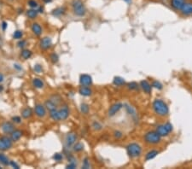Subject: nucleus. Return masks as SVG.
Wrapping results in <instances>:
<instances>
[{
    "label": "nucleus",
    "instance_id": "obj_17",
    "mask_svg": "<svg viewBox=\"0 0 192 169\" xmlns=\"http://www.w3.org/2000/svg\"><path fill=\"white\" fill-rule=\"evenodd\" d=\"M44 106L46 107L47 109H49L50 110V111H52V110H55V109H57V104L55 103V102H53L51 99H50V100H47L46 102H45V103H44Z\"/></svg>",
    "mask_w": 192,
    "mask_h": 169
},
{
    "label": "nucleus",
    "instance_id": "obj_14",
    "mask_svg": "<svg viewBox=\"0 0 192 169\" xmlns=\"http://www.w3.org/2000/svg\"><path fill=\"white\" fill-rule=\"evenodd\" d=\"M51 44H52L51 39L49 37H44L40 41V48L42 50H47L50 47Z\"/></svg>",
    "mask_w": 192,
    "mask_h": 169
},
{
    "label": "nucleus",
    "instance_id": "obj_45",
    "mask_svg": "<svg viewBox=\"0 0 192 169\" xmlns=\"http://www.w3.org/2000/svg\"><path fill=\"white\" fill-rule=\"evenodd\" d=\"M10 165L12 166V168H15V169L20 168V167H19V166H18V165L15 163V161H10Z\"/></svg>",
    "mask_w": 192,
    "mask_h": 169
},
{
    "label": "nucleus",
    "instance_id": "obj_10",
    "mask_svg": "<svg viewBox=\"0 0 192 169\" xmlns=\"http://www.w3.org/2000/svg\"><path fill=\"white\" fill-rule=\"evenodd\" d=\"M76 140H77V136H76L75 133H74V132L68 133V134L66 136V145H67L68 147L72 146L73 144L75 143Z\"/></svg>",
    "mask_w": 192,
    "mask_h": 169
},
{
    "label": "nucleus",
    "instance_id": "obj_48",
    "mask_svg": "<svg viewBox=\"0 0 192 169\" xmlns=\"http://www.w3.org/2000/svg\"><path fill=\"white\" fill-rule=\"evenodd\" d=\"M14 66H15V68H16L18 70H21V67H19V65H17V64H15Z\"/></svg>",
    "mask_w": 192,
    "mask_h": 169
},
{
    "label": "nucleus",
    "instance_id": "obj_35",
    "mask_svg": "<svg viewBox=\"0 0 192 169\" xmlns=\"http://www.w3.org/2000/svg\"><path fill=\"white\" fill-rule=\"evenodd\" d=\"M127 86H128V88L130 90H137L138 88V86H137V84L136 82H130L127 85Z\"/></svg>",
    "mask_w": 192,
    "mask_h": 169
},
{
    "label": "nucleus",
    "instance_id": "obj_47",
    "mask_svg": "<svg viewBox=\"0 0 192 169\" xmlns=\"http://www.w3.org/2000/svg\"><path fill=\"white\" fill-rule=\"evenodd\" d=\"M2 28H3V31L6 29V28H7V23H6L5 21H3V22L2 23Z\"/></svg>",
    "mask_w": 192,
    "mask_h": 169
},
{
    "label": "nucleus",
    "instance_id": "obj_40",
    "mask_svg": "<svg viewBox=\"0 0 192 169\" xmlns=\"http://www.w3.org/2000/svg\"><path fill=\"white\" fill-rule=\"evenodd\" d=\"M82 168L85 169L90 168V162H89L88 158H86V159L84 160V164H83V167H82Z\"/></svg>",
    "mask_w": 192,
    "mask_h": 169
},
{
    "label": "nucleus",
    "instance_id": "obj_37",
    "mask_svg": "<svg viewBox=\"0 0 192 169\" xmlns=\"http://www.w3.org/2000/svg\"><path fill=\"white\" fill-rule=\"evenodd\" d=\"M92 126L94 127V129H95V130H97V131H98V130H101V129H102V127H103V126H102V125H101V124H100L99 122H97V121H95V122L93 123Z\"/></svg>",
    "mask_w": 192,
    "mask_h": 169
},
{
    "label": "nucleus",
    "instance_id": "obj_44",
    "mask_svg": "<svg viewBox=\"0 0 192 169\" xmlns=\"http://www.w3.org/2000/svg\"><path fill=\"white\" fill-rule=\"evenodd\" d=\"M122 136H123V135H122V132H119V131L115 132V137L116 138H120Z\"/></svg>",
    "mask_w": 192,
    "mask_h": 169
},
{
    "label": "nucleus",
    "instance_id": "obj_52",
    "mask_svg": "<svg viewBox=\"0 0 192 169\" xmlns=\"http://www.w3.org/2000/svg\"><path fill=\"white\" fill-rule=\"evenodd\" d=\"M3 86H0V92H2V91H3Z\"/></svg>",
    "mask_w": 192,
    "mask_h": 169
},
{
    "label": "nucleus",
    "instance_id": "obj_36",
    "mask_svg": "<svg viewBox=\"0 0 192 169\" xmlns=\"http://www.w3.org/2000/svg\"><path fill=\"white\" fill-rule=\"evenodd\" d=\"M28 5H29L31 8H32V9H35V8H37L38 7V3L35 1V0H29L28 1Z\"/></svg>",
    "mask_w": 192,
    "mask_h": 169
},
{
    "label": "nucleus",
    "instance_id": "obj_2",
    "mask_svg": "<svg viewBox=\"0 0 192 169\" xmlns=\"http://www.w3.org/2000/svg\"><path fill=\"white\" fill-rule=\"evenodd\" d=\"M126 150H127V154L129 155V156L132 158L138 157L142 153L141 146L136 143H132L128 144L126 147Z\"/></svg>",
    "mask_w": 192,
    "mask_h": 169
},
{
    "label": "nucleus",
    "instance_id": "obj_21",
    "mask_svg": "<svg viewBox=\"0 0 192 169\" xmlns=\"http://www.w3.org/2000/svg\"><path fill=\"white\" fill-rule=\"evenodd\" d=\"M125 106H126V111L129 113V115H132V117L133 118V120H137V112H136V110L133 108L132 106H130V105H127V104H125Z\"/></svg>",
    "mask_w": 192,
    "mask_h": 169
},
{
    "label": "nucleus",
    "instance_id": "obj_15",
    "mask_svg": "<svg viewBox=\"0 0 192 169\" xmlns=\"http://www.w3.org/2000/svg\"><path fill=\"white\" fill-rule=\"evenodd\" d=\"M34 110H35V114H36V115L39 116V117H44V115H45V114H46L45 107L43 106V105H41V104H38V105H36V106H35V108H34Z\"/></svg>",
    "mask_w": 192,
    "mask_h": 169
},
{
    "label": "nucleus",
    "instance_id": "obj_13",
    "mask_svg": "<svg viewBox=\"0 0 192 169\" xmlns=\"http://www.w3.org/2000/svg\"><path fill=\"white\" fill-rule=\"evenodd\" d=\"M185 0H171L170 1V3H171V6L176 10H180L182 9V7L184 6V4L185 3L184 2Z\"/></svg>",
    "mask_w": 192,
    "mask_h": 169
},
{
    "label": "nucleus",
    "instance_id": "obj_27",
    "mask_svg": "<svg viewBox=\"0 0 192 169\" xmlns=\"http://www.w3.org/2000/svg\"><path fill=\"white\" fill-rule=\"evenodd\" d=\"M38 13H39V11L35 9H31V10H28L27 11V15L30 19H34L38 15Z\"/></svg>",
    "mask_w": 192,
    "mask_h": 169
},
{
    "label": "nucleus",
    "instance_id": "obj_50",
    "mask_svg": "<svg viewBox=\"0 0 192 169\" xmlns=\"http://www.w3.org/2000/svg\"><path fill=\"white\" fill-rule=\"evenodd\" d=\"M3 80V75L0 74V82H2Z\"/></svg>",
    "mask_w": 192,
    "mask_h": 169
},
{
    "label": "nucleus",
    "instance_id": "obj_20",
    "mask_svg": "<svg viewBox=\"0 0 192 169\" xmlns=\"http://www.w3.org/2000/svg\"><path fill=\"white\" fill-rule=\"evenodd\" d=\"M79 94L80 95H82V96H85V97H88V96H90L91 95V90L89 88V87H86V86H81L80 88H79Z\"/></svg>",
    "mask_w": 192,
    "mask_h": 169
},
{
    "label": "nucleus",
    "instance_id": "obj_32",
    "mask_svg": "<svg viewBox=\"0 0 192 169\" xmlns=\"http://www.w3.org/2000/svg\"><path fill=\"white\" fill-rule=\"evenodd\" d=\"M83 149H84V145L80 143H77L74 146V150L76 152H79V151L83 150Z\"/></svg>",
    "mask_w": 192,
    "mask_h": 169
},
{
    "label": "nucleus",
    "instance_id": "obj_51",
    "mask_svg": "<svg viewBox=\"0 0 192 169\" xmlns=\"http://www.w3.org/2000/svg\"><path fill=\"white\" fill-rule=\"evenodd\" d=\"M126 3H130L131 2H132V0H124Z\"/></svg>",
    "mask_w": 192,
    "mask_h": 169
},
{
    "label": "nucleus",
    "instance_id": "obj_46",
    "mask_svg": "<svg viewBox=\"0 0 192 169\" xmlns=\"http://www.w3.org/2000/svg\"><path fill=\"white\" fill-rule=\"evenodd\" d=\"M25 45H26V41H25V40H21V41H20V42L18 43V46H19L20 48L24 47Z\"/></svg>",
    "mask_w": 192,
    "mask_h": 169
},
{
    "label": "nucleus",
    "instance_id": "obj_30",
    "mask_svg": "<svg viewBox=\"0 0 192 169\" xmlns=\"http://www.w3.org/2000/svg\"><path fill=\"white\" fill-rule=\"evenodd\" d=\"M62 14H64V8H57L56 10H54L52 11V15H55V16H59V15H61Z\"/></svg>",
    "mask_w": 192,
    "mask_h": 169
},
{
    "label": "nucleus",
    "instance_id": "obj_11",
    "mask_svg": "<svg viewBox=\"0 0 192 169\" xmlns=\"http://www.w3.org/2000/svg\"><path fill=\"white\" fill-rule=\"evenodd\" d=\"M58 112H59L60 120L61 121L66 120L69 115V109H68V107L66 106V105H64V106L61 108V109L58 110Z\"/></svg>",
    "mask_w": 192,
    "mask_h": 169
},
{
    "label": "nucleus",
    "instance_id": "obj_43",
    "mask_svg": "<svg viewBox=\"0 0 192 169\" xmlns=\"http://www.w3.org/2000/svg\"><path fill=\"white\" fill-rule=\"evenodd\" d=\"M12 121H14L15 123H17V124H19V123H21V118L19 117V116H15V117H13L12 118Z\"/></svg>",
    "mask_w": 192,
    "mask_h": 169
},
{
    "label": "nucleus",
    "instance_id": "obj_31",
    "mask_svg": "<svg viewBox=\"0 0 192 169\" xmlns=\"http://www.w3.org/2000/svg\"><path fill=\"white\" fill-rule=\"evenodd\" d=\"M152 86H153L154 88H155V89H158V90H162L163 88L162 84L160 81H158V80H155V81L152 83Z\"/></svg>",
    "mask_w": 192,
    "mask_h": 169
},
{
    "label": "nucleus",
    "instance_id": "obj_4",
    "mask_svg": "<svg viewBox=\"0 0 192 169\" xmlns=\"http://www.w3.org/2000/svg\"><path fill=\"white\" fill-rule=\"evenodd\" d=\"M161 136L157 132H148L144 135V140L147 143L155 144L161 141Z\"/></svg>",
    "mask_w": 192,
    "mask_h": 169
},
{
    "label": "nucleus",
    "instance_id": "obj_16",
    "mask_svg": "<svg viewBox=\"0 0 192 169\" xmlns=\"http://www.w3.org/2000/svg\"><path fill=\"white\" fill-rule=\"evenodd\" d=\"M140 86L142 87V89L144 91V92H146V93H150L151 92V88H152V86H151V85L148 83L147 80H142L141 82H140Z\"/></svg>",
    "mask_w": 192,
    "mask_h": 169
},
{
    "label": "nucleus",
    "instance_id": "obj_26",
    "mask_svg": "<svg viewBox=\"0 0 192 169\" xmlns=\"http://www.w3.org/2000/svg\"><path fill=\"white\" fill-rule=\"evenodd\" d=\"M50 115L51 119H52V120H54V121H61V120H60L59 112H58V110H57V109H55V110H52V111H50Z\"/></svg>",
    "mask_w": 192,
    "mask_h": 169
},
{
    "label": "nucleus",
    "instance_id": "obj_18",
    "mask_svg": "<svg viewBox=\"0 0 192 169\" xmlns=\"http://www.w3.org/2000/svg\"><path fill=\"white\" fill-rule=\"evenodd\" d=\"M21 136H22V132L20 131V130H14L11 132V139H12L13 142L18 141L20 138H21Z\"/></svg>",
    "mask_w": 192,
    "mask_h": 169
},
{
    "label": "nucleus",
    "instance_id": "obj_53",
    "mask_svg": "<svg viewBox=\"0 0 192 169\" xmlns=\"http://www.w3.org/2000/svg\"><path fill=\"white\" fill-rule=\"evenodd\" d=\"M0 169H1V167H0Z\"/></svg>",
    "mask_w": 192,
    "mask_h": 169
},
{
    "label": "nucleus",
    "instance_id": "obj_1",
    "mask_svg": "<svg viewBox=\"0 0 192 169\" xmlns=\"http://www.w3.org/2000/svg\"><path fill=\"white\" fill-rule=\"evenodd\" d=\"M153 109L160 116H165L168 114L169 108L167 104L161 99H155L153 103Z\"/></svg>",
    "mask_w": 192,
    "mask_h": 169
},
{
    "label": "nucleus",
    "instance_id": "obj_34",
    "mask_svg": "<svg viewBox=\"0 0 192 169\" xmlns=\"http://www.w3.org/2000/svg\"><path fill=\"white\" fill-rule=\"evenodd\" d=\"M80 108H81V112H82L83 114H88L90 108H89V106L86 103H82Z\"/></svg>",
    "mask_w": 192,
    "mask_h": 169
},
{
    "label": "nucleus",
    "instance_id": "obj_25",
    "mask_svg": "<svg viewBox=\"0 0 192 169\" xmlns=\"http://www.w3.org/2000/svg\"><path fill=\"white\" fill-rule=\"evenodd\" d=\"M114 84L117 86H124L126 84V81L123 78L121 77H115L114 78Z\"/></svg>",
    "mask_w": 192,
    "mask_h": 169
},
{
    "label": "nucleus",
    "instance_id": "obj_22",
    "mask_svg": "<svg viewBox=\"0 0 192 169\" xmlns=\"http://www.w3.org/2000/svg\"><path fill=\"white\" fill-rule=\"evenodd\" d=\"M158 154H159V151H158V150H150L149 152L146 154V155H145V160H146V161H150V160L154 159Z\"/></svg>",
    "mask_w": 192,
    "mask_h": 169
},
{
    "label": "nucleus",
    "instance_id": "obj_3",
    "mask_svg": "<svg viewBox=\"0 0 192 169\" xmlns=\"http://www.w3.org/2000/svg\"><path fill=\"white\" fill-rule=\"evenodd\" d=\"M72 7L74 10V14L78 16H84L86 15V8L81 0H74L72 2Z\"/></svg>",
    "mask_w": 192,
    "mask_h": 169
},
{
    "label": "nucleus",
    "instance_id": "obj_9",
    "mask_svg": "<svg viewBox=\"0 0 192 169\" xmlns=\"http://www.w3.org/2000/svg\"><path fill=\"white\" fill-rule=\"evenodd\" d=\"M180 12L184 15H192V3H185Z\"/></svg>",
    "mask_w": 192,
    "mask_h": 169
},
{
    "label": "nucleus",
    "instance_id": "obj_38",
    "mask_svg": "<svg viewBox=\"0 0 192 169\" xmlns=\"http://www.w3.org/2000/svg\"><path fill=\"white\" fill-rule=\"evenodd\" d=\"M50 59H51L52 62L56 63V62L58 61V56H57L56 53H53V54H51V56H50Z\"/></svg>",
    "mask_w": 192,
    "mask_h": 169
},
{
    "label": "nucleus",
    "instance_id": "obj_49",
    "mask_svg": "<svg viewBox=\"0 0 192 169\" xmlns=\"http://www.w3.org/2000/svg\"><path fill=\"white\" fill-rule=\"evenodd\" d=\"M43 10H44V9H43L42 7H40V8L39 9V10H38V11H39V12H40V13H43Z\"/></svg>",
    "mask_w": 192,
    "mask_h": 169
},
{
    "label": "nucleus",
    "instance_id": "obj_41",
    "mask_svg": "<svg viewBox=\"0 0 192 169\" xmlns=\"http://www.w3.org/2000/svg\"><path fill=\"white\" fill-rule=\"evenodd\" d=\"M76 167H77V165H76V163L74 162V161H71L68 165H67V167H66V168L68 169H74L76 168Z\"/></svg>",
    "mask_w": 192,
    "mask_h": 169
},
{
    "label": "nucleus",
    "instance_id": "obj_19",
    "mask_svg": "<svg viewBox=\"0 0 192 169\" xmlns=\"http://www.w3.org/2000/svg\"><path fill=\"white\" fill-rule=\"evenodd\" d=\"M32 31L33 32V33L37 36H39L42 33V28L40 27L39 24L38 23H33L32 25Z\"/></svg>",
    "mask_w": 192,
    "mask_h": 169
},
{
    "label": "nucleus",
    "instance_id": "obj_28",
    "mask_svg": "<svg viewBox=\"0 0 192 169\" xmlns=\"http://www.w3.org/2000/svg\"><path fill=\"white\" fill-rule=\"evenodd\" d=\"M0 162H1L3 165H4V166H7V165L10 164V161H9V159L7 158V156H6L5 155L1 153H0Z\"/></svg>",
    "mask_w": 192,
    "mask_h": 169
},
{
    "label": "nucleus",
    "instance_id": "obj_12",
    "mask_svg": "<svg viewBox=\"0 0 192 169\" xmlns=\"http://www.w3.org/2000/svg\"><path fill=\"white\" fill-rule=\"evenodd\" d=\"M79 82L82 86H90L92 84V79L88 74H82L79 79Z\"/></svg>",
    "mask_w": 192,
    "mask_h": 169
},
{
    "label": "nucleus",
    "instance_id": "obj_29",
    "mask_svg": "<svg viewBox=\"0 0 192 169\" xmlns=\"http://www.w3.org/2000/svg\"><path fill=\"white\" fill-rule=\"evenodd\" d=\"M31 56H32V52H31L30 50H23L21 51V57H22L23 59H25V60L30 58Z\"/></svg>",
    "mask_w": 192,
    "mask_h": 169
},
{
    "label": "nucleus",
    "instance_id": "obj_8",
    "mask_svg": "<svg viewBox=\"0 0 192 169\" xmlns=\"http://www.w3.org/2000/svg\"><path fill=\"white\" fill-rule=\"evenodd\" d=\"M1 128H2V130L4 133H11L15 130L14 125L11 122H9V121L3 123L2 126H1Z\"/></svg>",
    "mask_w": 192,
    "mask_h": 169
},
{
    "label": "nucleus",
    "instance_id": "obj_24",
    "mask_svg": "<svg viewBox=\"0 0 192 169\" xmlns=\"http://www.w3.org/2000/svg\"><path fill=\"white\" fill-rule=\"evenodd\" d=\"M32 115V109H31L30 108H24V109L21 111V115H22V117L25 118V119H28V118L31 117Z\"/></svg>",
    "mask_w": 192,
    "mask_h": 169
},
{
    "label": "nucleus",
    "instance_id": "obj_6",
    "mask_svg": "<svg viewBox=\"0 0 192 169\" xmlns=\"http://www.w3.org/2000/svg\"><path fill=\"white\" fill-rule=\"evenodd\" d=\"M12 139L8 137L0 138V150H7L12 147Z\"/></svg>",
    "mask_w": 192,
    "mask_h": 169
},
{
    "label": "nucleus",
    "instance_id": "obj_39",
    "mask_svg": "<svg viewBox=\"0 0 192 169\" xmlns=\"http://www.w3.org/2000/svg\"><path fill=\"white\" fill-rule=\"evenodd\" d=\"M42 70H43V68H42V67H41L40 65L37 64V65H35V66H34V71H35L36 73L39 74V73H41V72H42Z\"/></svg>",
    "mask_w": 192,
    "mask_h": 169
},
{
    "label": "nucleus",
    "instance_id": "obj_5",
    "mask_svg": "<svg viewBox=\"0 0 192 169\" xmlns=\"http://www.w3.org/2000/svg\"><path fill=\"white\" fill-rule=\"evenodd\" d=\"M173 131V126L170 123H166L163 125H160L157 126L156 132L160 134L161 137L167 136Z\"/></svg>",
    "mask_w": 192,
    "mask_h": 169
},
{
    "label": "nucleus",
    "instance_id": "obj_7",
    "mask_svg": "<svg viewBox=\"0 0 192 169\" xmlns=\"http://www.w3.org/2000/svg\"><path fill=\"white\" fill-rule=\"evenodd\" d=\"M123 104L121 103H116L115 104H113L108 109V115L109 116H114L115 114H117L119 111L122 108Z\"/></svg>",
    "mask_w": 192,
    "mask_h": 169
},
{
    "label": "nucleus",
    "instance_id": "obj_33",
    "mask_svg": "<svg viewBox=\"0 0 192 169\" xmlns=\"http://www.w3.org/2000/svg\"><path fill=\"white\" fill-rule=\"evenodd\" d=\"M22 36H23V32L20 30L15 31L14 32V35H13L14 39H20L22 38Z\"/></svg>",
    "mask_w": 192,
    "mask_h": 169
},
{
    "label": "nucleus",
    "instance_id": "obj_23",
    "mask_svg": "<svg viewBox=\"0 0 192 169\" xmlns=\"http://www.w3.org/2000/svg\"><path fill=\"white\" fill-rule=\"evenodd\" d=\"M32 85L35 88H38V89H40V88L44 87V82L40 79H33Z\"/></svg>",
    "mask_w": 192,
    "mask_h": 169
},
{
    "label": "nucleus",
    "instance_id": "obj_42",
    "mask_svg": "<svg viewBox=\"0 0 192 169\" xmlns=\"http://www.w3.org/2000/svg\"><path fill=\"white\" fill-rule=\"evenodd\" d=\"M53 158L56 160V161H59L61 160H62V155L61 154L59 153H57L54 155V156H53Z\"/></svg>",
    "mask_w": 192,
    "mask_h": 169
}]
</instances>
